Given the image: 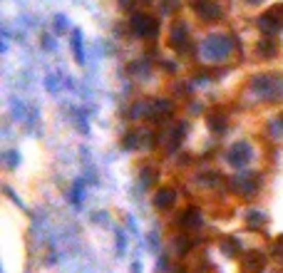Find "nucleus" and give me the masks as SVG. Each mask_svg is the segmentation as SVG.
<instances>
[{
  "mask_svg": "<svg viewBox=\"0 0 283 273\" xmlns=\"http://www.w3.org/2000/svg\"><path fill=\"white\" fill-rule=\"evenodd\" d=\"M176 202V191L174 189H159L154 194V206L156 209H171Z\"/></svg>",
  "mask_w": 283,
  "mask_h": 273,
  "instance_id": "9",
  "label": "nucleus"
},
{
  "mask_svg": "<svg viewBox=\"0 0 283 273\" xmlns=\"http://www.w3.org/2000/svg\"><path fill=\"white\" fill-rule=\"evenodd\" d=\"M281 119H283V115H281Z\"/></svg>",
  "mask_w": 283,
  "mask_h": 273,
  "instance_id": "21",
  "label": "nucleus"
},
{
  "mask_svg": "<svg viewBox=\"0 0 283 273\" xmlns=\"http://www.w3.org/2000/svg\"><path fill=\"white\" fill-rule=\"evenodd\" d=\"M239 248H241V244L236 241V239H224V251H226L228 256H236Z\"/></svg>",
  "mask_w": 283,
  "mask_h": 273,
  "instance_id": "16",
  "label": "nucleus"
},
{
  "mask_svg": "<svg viewBox=\"0 0 283 273\" xmlns=\"http://www.w3.org/2000/svg\"><path fill=\"white\" fill-rule=\"evenodd\" d=\"M269 130H271V137H283V119L278 117V119H271L269 122Z\"/></svg>",
  "mask_w": 283,
  "mask_h": 273,
  "instance_id": "15",
  "label": "nucleus"
},
{
  "mask_svg": "<svg viewBox=\"0 0 283 273\" xmlns=\"http://www.w3.org/2000/svg\"><path fill=\"white\" fill-rule=\"evenodd\" d=\"M209 127H211L216 134H221V132L226 130V119L224 117H216V115H211L209 117Z\"/></svg>",
  "mask_w": 283,
  "mask_h": 273,
  "instance_id": "14",
  "label": "nucleus"
},
{
  "mask_svg": "<svg viewBox=\"0 0 283 273\" xmlns=\"http://www.w3.org/2000/svg\"><path fill=\"white\" fill-rule=\"evenodd\" d=\"M129 28L139 38H154L156 32H159V20H154L152 15H147V13H137V15H132Z\"/></svg>",
  "mask_w": 283,
  "mask_h": 273,
  "instance_id": "3",
  "label": "nucleus"
},
{
  "mask_svg": "<svg viewBox=\"0 0 283 273\" xmlns=\"http://www.w3.org/2000/svg\"><path fill=\"white\" fill-rule=\"evenodd\" d=\"M234 187L239 189L243 196H251V194H256V189H258V179H256L254 174H246L241 172L236 179H234Z\"/></svg>",
  "mask_w": 283,
  "mask_h": 273,
  "instance_id": "8",
  "label": "nucleus"
},
{
  "mask_svg": "<svg viewBox=\"0 0 283 273\" xmlns=\"http://www.w3.org/2000/svg\"><path fill=\"white\" fill-rule=\"evenodd\" d=\"M276 259H283V236H278V241H276Z\"/></svg>",
  "mask_w": 283,
  "mask_h": 273,
  "instance_id": "19",
  "label": "nucleus"
},
{
  "mask_svg": "<svg viewBox=\"0 0 283 273\" xmlns=\"http://www.w3.org/2000/svg\"><path fill=\"white\" fill-rule=\"evenodd\" d=\"M258 25L263 28L266 35H276V32L283 28V3L281 5H273L266 15H261V17H258Z\"/></svg>",
  "mask_w": 283,
  "mask_h": 273,
  "instance_id": "4",
  "label": "nucleus"
},
{
  "mask_svg": "<svg viewBox=\"0 0 283 273\" xmlns=\"http://www.w3.org/2000/svg\"><path fill=\"white\" fill-rule=\"evenodd\" d=\"M251 159H254V152H251V144L249 142H236L231 147V152H228V164L236 167V169L246 167Z\"/></svg>",
  "mask_w": 283,
  "mask_h": 273,
  "instance_id": "5",
  "label": "nucleus"
},
{
  "mask_svg": "<svg viewBox=\"0 0 283 273\" xmlns=\"http://www.w3.org/2000/svg\"><path fill=\"white\" fill-rule=\"evenodd\" d=\"M186 43V25L184 23H174L171 25V38H169V45L171 47H179V45Z\"/></svg>",
  "mask_w": 283,
  "mask_h": 273,
  "instance_id": "11",
  "label": "nucleus"
},
{
  "mask_svg": "<svg viewBox=\"0 0 283 273\" xmlns=\"http://www.w3.org/2000/svg\"><path fill=\"white\" fill-rule=\"evenodd\" d=\"M201 52L206 60H224L231 52V40L226 35H211V38H206Z\"/></svg>",
  "mask_w": 283,
  "mask_h": 273,
  "instance_id": "2",
  "label": "nucleus"
},
{
  "mask_svg": "<svg viewBox=\"0 0 283 273\" xmlns=\"http://www.w3.org/2000/svg\"><path fill=\"white\" fill-rule=\"evenodd\" d=\"M256 50H258L263 58H273V55H276V50H278V45L273 43V40H261V43L256 45Z\"/></svg>",
  "mask_w": 283,
  "mask_h": 273,
  "instance_id": "12",
  "label": "nucleus"
},
{
  "mask_svg": "<svg viewBox=\"0 0 283 273\" xmlns=\"http://www.w3.org/2000/svg\"><path fill=\"white\" fill-rule=\"evenodd\" d=\"M184 130H186V124H176V127L171 130V142H169V149H176V147H179V142L184 139Z\"/></svg>",
  "mask_w": 283,
  "mask_h": 273,
  "instance_id": "13",
  "label": "nucleus"
},
{
  "mask_svg": "<svg viewBox=\"0 0 283 273\" xmlns=\"http://www.w3.org/2000/svg\"><path fill=\"white\" fill-rule=\"evenodd\" d=\"M249 224H251V226H256V224H266V216H263V214H256V211H254V214L249 216Z\"/></svg>",
  "mask_w": 283,
  "mask_h": 273,
  "instance_id": "18",
  "label": "nucleus"
},
{
  "mask_svg": "<svg viewBox=\"0 0 283 273\" xmlns=\"http://www.w3.org/2000/svg\"><path fill=\"white\" fill-rule=\"evenodd\" d=\"M249 3H254V5H256V3H261V0H249Z\"/></svg>",
  "mask_w": 283,
  "mask_h": 273,
  "instance_id": "20",
  "label": "nucleus"
},
{
  "mask_svg": "<svg viewBox=\"0 0 283 273\" xmlns=\"http://www.w3.org/2000/svg\"><path fill=\"white\" fill-rule=\"evenodd\" d=\"M201 211L199 209H186L184 214H182V219H179V226L182 229H199L201 226Z\"/></svg>",
  "mask_w": 283,
  "mask_h": 273,
  "instance_id": "10",
  "label": "nucleus"
},
{
  "mask_svg": "<svg viewBox=\"0 0 283 273\" xmlns=\"http://www.w3.org/2000/svg\"><path fill=\"white\" fill-rule=\"evenodd\" d=\"M72 47H75V58L82 60V43H80V35L72 38Z\"/></svg>",
  "mask_w": 283,
  "mask_h": 273,
  "instance_id": "17",
  "label": "nucleus"
},
{
  "mask_svg": "<svg viewBox=\"0 0 283 273\" xmlns=\"http://www.w3.org/2000/svg\"><path fill=\"white\" fill-rule=\"evenodd\" d=\"M251 87L256 89V95L266 102L281 100L283 97V80L278 75H258V77L251 80Z\"/></svg>",
  "mask_w": 283,
  "mask_h": 273,
  "instance_id": "1",
  "label": "nucleus"
},
{
  "mask_svg": "<svg viewBox=\"0 0 283 273\" xmlns=\"http://www.w3.org/2000/svg\"><path fill=\"white\" fill-rule=\"evenodd\" d=\"M194 10L201 20H216L221 17V5L216 0H194Z\"/></svg>",
  "mask_w": 283,
  "mask_h": 273,
  "instance_id": "7",
  "label": "nucleus"
},
{
  "mask_svg": "<svg viewBox=\"0 0 283 273\" xmlns=\"http://www.w3.org/2000/svg\"><path fill=\"white\" fill-rule=\"evenodd\" d=\"M241 271L243 273H263L266 271V256L261 251H249L241 256Z\"/></svg>",
  "mask_w": 283,
  "mask_h": 273,
  "instance_id": "6",
  "label": "nucleus"
}]
</instances>
